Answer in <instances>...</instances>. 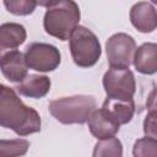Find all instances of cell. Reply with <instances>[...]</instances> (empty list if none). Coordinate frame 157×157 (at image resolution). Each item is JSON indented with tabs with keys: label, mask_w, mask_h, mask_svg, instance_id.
Listing matches in <instances>:
<instances>
[{
	"label": "cell",
	"mask_w": 157,
	"mask_h": 157,
	"mask_svg": "<svg viewBox=\"0 0 157 157\" xmlns=\"http://www.w3.org/2000/svg\"><path fill=\"white\" fill-rule=\"evenodd\" d=\"M0 124L20 136L40 131V117L36 109L26 105L16 91L5 85L0 86Z\"/></svg>",
	"instance_id": "obj_1"
},
{
	"label": "cell",
	"mask_w": 157,
	"mask_h": 157,
	"mask_svg": "<svg viewBox=\"0 0 157 157\" xmlns=\"http://www.w3.org/2000/svg\"><path fill=\"white\" fill-rule=\"evenodd\" d=\"M81 18L78 5L74 0H61L48 7L43 18L44 31L60 40H69Z\"/></svg>",
	"instance_id": "obj_2"
},
{
	"label": "cell",
	"mask_w": 157,
	"mask_h": 157,
	"mask_svg": "<svg viewBox=\"0 0 157 157\" xmlns=\"http://www.w3.org/2000/svg\"><path fill=\"white\" fill-rule=\"evenodd\" d=\"M49 113L63 124H85L96 109V99L87 94H75L54 99L48 105Z\"/></svg>",
	"instance_id": "obj_3"
},
{
	"label": "cell",
	"mask_w": 157,
	"mask_h": 157,
	"mask_svg": "<svg viewBox=\"0 0 157 157\" xmlns=\"http://www.w3.org/2000/svg\"><path fill=\"white\" fill-rule=\"evenodd\" d=\"M69 47L74 63L80 67L96 65L102 54L99 39L85 26H77L69 39Z\"/></svg>",
	"instance_id": "obj_4"
},
{
	"label": "cell",
	"mask_w": 157,
	"mask_h": 157,
	"mask_svg": "<svg viewBox=\"0 0 157 157\" xmlns=\"http://www.w3.org/2000/svg\"><path fill=\"white\" fill-rule=\"evenodd\" d=\"M107 97L131 99L136 91L135 76L129 67H109L102 80Z\"/></svg>",
	"instance_id": "obj_5"
},
{
	"label": "cell",
	"mask_w": 157,
	"mask_h": 157,
	"mask_svg": "<svg viewBox=\"0 0 157 157\" xmlns=\"http://www.w3.org/2000/svg\"><path fill=\"white\" fill-rule=\"evenodd\" d=\"M25 59L29 69L39 72H49L60 65L61 55L55 45L34 42L26 48Z\"/></svg>",
	"instance_id": "obj_6"
},
{
	"label": "cell",
	"mask_w": 157,
	"mask_h": 157,
	"mask_svg": "<svg viewBox=\"0 0 157 157\" xmlns=\"http://www.w3.org/2000/svg\"><path fill=\"white\" fill-rule=\"evenodd\" d=\"M136 50L135 39L128 33H115L105 43L107 59L110 67H129Z\"/></svg>",
	"instance_id": "obj_7"
},
{
	"label": "cell",
	"mask_w": 157,
	"mask_h": 157,
	"mask_svg": "<svg viewBox=\"0 0 157 157\" xmlns=\"http://www.w3.org/2000/svg\"><path fill=\"white\" fill-rule=\"evenodd\" d=\"M87 124L91 134L98 140L115 136L120 128L118 120L104 108L94 109L90 115Z\"/></svg>",
	"instance_id": "obj_8"
},
{
	"label": "cell",
	"mask_w": 157,
	"mask_h": 157,
	"mask_svg": "<svg viewBox=\"0 0 157 157\" xmlns=\"http://www.w3.org/2000/svg\"><path fill=\"white\" fill-rule=\"evenodd\" d=\"M1 72L6 80L10 82H21L28 75L27 69L28 65L25 59V54L20 50L12 49L6 53H2L0 60Z\"/></svg>",
	"instance_id": "obj_9"
},
{
	"label": "cell",
	"mask_w": 157,
	"mask_h": 157,
	"mask_svg": "<svg viewBox=\"0 0 157 157\" xmlns=\"http://www.w3.org/2000/svg\"><path fill=\"white\" fill-rule=\"evenodd\" d=\"M129 16L131 25L141 33H151L157 28V10L147 1L134 4Z\"/></svg>",
	"instance_id": "obj_10"
},
{
	"label": "cell",
	"mask_w": 157,
	"mask_h": 157,
	"mask_svg": "<svg viewBox=\"0 0 157 157\" xmlns=\"http://www.w3.org/2000/svg\"><path fill=\"white\" fill-rule=\"evenodd\" d=\"M132 64L137 72L152 75L157 72V43H144L135 50Z\"/></svg>",
	"instance_id": "obj_11"
},
{
	"label": "cell",
	"mask_w": 157,
	"mask_h": 157,
	"mask_svg": "<svg viewBox=\"0 0 157 157\" xmlns=\"http://www.w3.org/2000/svg\"><path fill=\"white\" fill-rule=\"evenodd\" d=\"M50 78L45 75H27L23 81L18 82L16 91L28 98H42L50 90Z\"/></svg>",
	"instance_id": "obj_12"
},
{
	"label": "cell",
	"mask_w": 157,
	"mask_h": 157,
	"mask_svg": "<svg viewBox=\"0 0 157 157\" xmlns=\"http://www.w3.org/2000/svg\"><path fill=\"white\" fill-rule=\"evenodd\" d=\"M27 37L26 28L15 22H6L0 26V50L16 49L25 43Z\"/></svg>",
	"instance_id": "obj_13"
},
{
	"label": "cell",
	"mask_w": 157,
	"mask_h": 157,
	"mask_svg": "<svg viewBox=\"0 0 157 157\" xmlns=\"http://www.w3.org/2000/svg\"><path fill=\"white\" fill-rule=\"evenodd\" d=\"M102 108L108 110L120 125L128 124L131 121L135 113V103L134 99H117L107 97L102 104Z\"/></svg>",
	"instance_id": "obj_14"
},
{
	"label": "cell",
	"mask_w": 157,
	"mask_h": 157,
	"mask_svg": "<svg viewBox=\"0 0 157 157\" xmlns=\"http://www.w3.org/2000/svg\"><path fill=\"white\" fill-rule=\"evenodd\" d=\"M92 155H93V157H108V156L121 157L123 156V145H121L120 140L117 139L115 136L104 139V140H99L96 144Z\"/></svg>",
	"instance_id": "obj_15"
},
{
	"label": "cell",
	"mask_w": 157,
	"mask_h": 157,
	"mask_svg": "<svg viewBox=\"0 0 157 157\" xmlns=\"http://www.w3.org/2000/svg\"><path fill=\"white\" fill-rule=\"evenodd\" d=\"M132 155L135 157H157V139L147 135L137 139L132 146Z\"/></svg>",
	"instance_id": "obj_16"
},
{
	"label": "cell",
	"mask_w": 157,
	"mask_h": 157,
	"mask_svg": "<svg viewBox=\"0 0 157 157\" xmlns=\"http://www.w3.org/2000/svg\"><path fill=\"white\" fill-rule=\"evenodd\" d=\"M37 5V0H4L6 10L16 16H28L33 13Z\"/></svg>",
	"instance_id": "obj_17"
},
{
	"label": "cell",
	"mask_w": 157,
	"mask_h": 157,
	"mask_svg": "<svg viewBox=\"0 0 157 157\" xmlns=\"http://www.w3.org/2000/svg\"><path fill=\"white\" fill-rule=\"evenodd\" d=\"M29 142L25 139L0 141V153L4 156H22L27 152Z\"/></svg>",
	"instance_id": "obj_18"
},
{
	"label": "cell",
	"mask_w": 157,
	"mask_h": 157,
	"mask_svg": "<svg viewBox=\"0 0 157 157\" xmlns=\"http://www.w3.org/2000/svg\"><path fill=\"white\" fill-rule=\"evenodd\" d=\"M144 132L147 136L157 139V112H148L144 119Z\"/></svg>",
	"instance_id": "obj_19"
},
{
	"label": "cell",
	"mask_w": 157,
	"mask_h": 157,
	"mask_svg": "<svg viewBox=\"0 0 157 157\" xmlns=\"http://www.w3.org/2000/svg\"><path fill=\"white\" fill-rule=\"evenodd\" d=\"M146 108L148 112H157V88H153L146 101Z\"/></svg>",
	"instance_id": "obj_20"
},
{
	"label": "cell",
	"mask_w": 157,
	"mask_h": 157,
	"mask_svg": "<svg viewBox=\"0 0 157 157\" xmlns=\"http://www.w3.org/2000/svg\"><path fill=\"white\" fill-rule=\"evenodd\" d=\"M59 1H61V0H37V4L42 7H52V6L56 5Z\"/></svg>",
	"instance_id": "obj_21"
},
{
	"label": "cell",
	"mask_w": 157,
	"mask_h": 157,
	"mask_svg": "<svg viewBox=\"0 0 157 157\" xmlns=\"http://www.w3.org/2000/svg\"><path fill=\"white\" fill-rule=\"evenodd\" d=\"M151 1H152L153 4H156V5H157V0H151Z\"/></svg>",
	"instance_id": "obj_22"
}]
</instances>
